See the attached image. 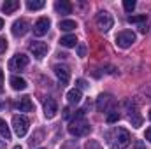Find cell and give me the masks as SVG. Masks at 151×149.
Returning <instances> with one entry per match:
<instances>
[{
	"instance_id": "52a82bcc",
	"label": "cell",
	"mask_w": 151,
	"mask_h": 149,
	"mask_svg": "<svg viewBox=\"0 0 151 149\" xmlns=\"http://www.w3.org/2000/svg\"><path fill=\"white\" fill-rule=\"evenodd\" d=\"M53 70H55V74L58 77V81L62 82V86L69 84V81H70V70H69L65 65H55Z\"/></svg>"
},
{
	"instance_id": "5b68a950",
	"label": "cell",
	"mask_w": 151,
	"mask_h": 149,
	"mask_svg": "<svg viewBox=\"0 0 151 149\" xmlns=\"http://www.w3.org/2000/svg\"><path fill=\"white\" fill-rule=\"evenodd\" d=\"M28 119L25 116H14L12 117V128H14V133L18 137H25L27 132H28Z\"/></svg>"
},
{
	"instance_id": "e0dca14e",
	"label": "cell",
	"mask_w": 151,
	"mask_h": 149,
	"mask_svg": "<svg viewBox=\"0 0 151 149\" xmlns=\"http://www.w3.org/2000/svg\"><path fill=\"white\" fill-rule=\"evenodd\" d=\"M28 84H27V81L23 79V77H19V75H12L11 77V88L12 90H16V91H21V90H25Z\"/></svg>"
},
{
	"instance_id": "ac0fdd59",
	"label": "cell",
	"mask_w": 151,
	"mask_h": 149,
	"mask_svg": "<svg viewBox=\"0 0 151 149\" xmlns=\"http://www.w3.org/2000/svg\"><path fill=\"white\" fill-rule=\"evenodd\" d=\"M58 28H60L62 32H72V30L77 28V23H76L74 19H63V21H60Z\"/></svg>"
},
{
	"instance_id": "6da1fadb",
	"label": "cell",
	"mask_w": 151,
	"mask_h": 149,
	"mask_svg": "<svg viewBox=\"0 0 151 149\" xmlns=\"http://www.w3.org/2000/svg\"><path fill=\"white\" fill-rule=\"evenodd\" d=\"M130 140H132V139H130L128 130H125V128H121V126L114 128L113 132L109 133V144H111L113 149H127L128 144H130Z\"/></svg>"
},
{
	"instance_id": "484cf974",
	"label": "cell",
	"mask_w": 151,
	"mask_h": 149,
	"mask_svg": "<svg viewBox=\"0 0 151 149\" xmlns=\"http://www.w3.org/2000/svg\"><path fill=\"white\" fill-rule=\"evenodd\" d=\"M119 119V112H116V111H111V114L107 116V123L109 125H113V123H116Z\"/></svg>"
},
{
	"instance_id": "9c48e42d",
	"label": "cell",
	"mask_w": 151,
	"mask_h": 149,
	"mask_svg": "<svg viewBox=\"0 0 151 149\" xmlns=\"http://www.w3.org/2000/svg\"><path fill=\"white\" fill-rule=\"evenodd\" d=\"M49 19L47 18H39L37 21H35V25H34V34L37 35V37H42V35H46L47 34V30H49Z\"/></svg>"
},
{
	"instance_id": "4dcf8cb0",
	"label": "cell",
	"mask_w": 151,
	"mask_h": 149,
	"mask_svg": "<svg viewBox=\"0 0 151 149\" xmlns=\"http://www.w3.org/2000/svg\"><path fill=\"white\" fill-rule=\"evenodd\" d=\"M139 32H141V34H146V32H148V25H146V23L139 25Z\"/></svg>"
},
{
	"instance_id": "1f68e13d",
	"label": "cell",
	"mask_w": 151,
	"mask_h": 149,
	"mask_svg": "<svg viewBox=\"0 0 151 149\" xmlns=\"http://www.w3.org/2000/svg\"><path fill=\"white\" fill-rule=\"evenodd\" d=\"M146 140H150V142H151V126L146 130Z\"/></svg>"
},
{
	"instance_id": "7c38bea8",
	"label": "cell",
	"mask_w": 151,
	"mask_h": 149,
	"mask_svg": "<svg viewBox=\"0 0 151 149\" xmlns=\"http://www.w3.org/2000/svg\"><path fill=\"white\" fill-rule=\"evenodd\" d=\"M56 112H58V105H56V102H55V98H46L44 100V114H46V117L47 119H53L55 116H56Z\"/></svg>"
},
{
	"instance_id": "9a60e30c",
	"label": "cell",
	"mask_w": 151,
	"mask_h": 149,
	"mask_svg": "<svg viewBox=\"0 0 151 149\" xmlns=\"http://www.w3.org/2000/svg\"><path fill=\"white\" fill-rule=\"evenodd\" d=\"M18 9H19V0H5L2 4V12L4 14H12Z\"/></svg>"
},
{
	"instance_id": "277c9868",
	"label": "cell",
	"mask_w": 151,
	"mask_h": 149,
	"mask_svg": "<svg viewBox=\"0 0 151 149\" xmlns=\"http://www.w3.org/2000/svg\"><path fill=\"white\" fill-rule=\"evenodd\" d=\"M135 39L137 37H135V34L132 30H123V32H119L116 35V46L121 47V49H127L135 42Z\"/></svg>"
},
{
	"instance_id": "8fae6325",
	"label": "cell",
	"mask_w": 151,
	"mask_h": 149,
	"mask_svg": "<svg viewBox=\"0 0 151 149\" xmlns=\"http://www.w3.org/2000/svg\"><path fill=\"white\" fill-rule=\"evenodd\" d=\"M27 65H28V56L23 54V53L16 54V56L11 60V69H12V70H23V69H27Z\"/></svg>"
},
{
	"instance_id": "e575fe53",
	"label": "cell",
	"mask_w": 151,
	"mask_h": 149,
	"mask_svg": "<svg viewBox=\"0 0 151 149\" xmlns=\"http://www.w3.org/2000/svg\"><path fill=\"white\" fill-rule=\"evenodd\" d=\"M2 28H4V19L0 18V30H2Z\"/></svg>"
},
{
	"instance_id": "8992f818",
	"label": "cell",
	"mask_w": 151,
	"mask_h": 149,
	"mask_svg": "<svg viewBox=\"0 0 151 149\" xmlns=\"http://www.w3.org/2000/svg\"><path fill=\"white\" fill-rule=\"evenodd\" d=\"M47 51H49V47H47L46 42L37 40V42H32V44H30V53H32L37 60H42V58L47 54Z\"/></svg>"
},
{
	"instance_id": "44dd1931",
	"label": "cell",
	"mask_w": 151,
	"mask_h": 149,
	"mask_svg": "<svg viewBox=\"0 0 151 149\" xmlns=\"http://www.w3.org/2000/svg\"><path fill=\"white\" fill-rule=\"evenodd\" d=\"M44 5H46L44 0H28V2H27V7H28L30 11H39V9H42Z\"/></svg>"
},
{
	"instance_id": "ba28073f",
	"label": "cell",
	"mask_w": 151,
	"mask_h": 149,
	"mask_svg": "<svg viewBox=\"0 0 151 149\" xmlns=\"http://www.w3.org/2000/svg\"><path fill=\"white\" fill-rule=\"evenodd\" d=\"M28 28H30V25H28L27 19H18V21L12 23V35L14 37H23L28 32Z\"/></svg>"
},
{
	"instance_id": "d4e9b609",
	"label": "cell",
	"mask_w": 151,
	"mask_h": 149,
	"mask_svg": "<svg viewBox=\"0 0 151 149\" xmlns=\"http://www.w3.org/2000/svg\"><path fill=\"white\" fill-rule=\"evenodd\" d=\"M84 149H102V146H100L99 140H88L84 144Z\"/></svg>"
},
{
	"instance_id": "836d02e7",
	"label": "cell",
	"mask_w": 151,
	"mask_h": 149,
	"mask_svg": "<svg viewBox=\"0 0 151 149\" xmlns=\"http://www.w3.org/2000/svg\"><path fill=\"white\" fill-rule=\"evenodd\" d=\"M2 82H4V70L0 69V84H2Z\"/></svg>"
},
{
	"instance_id": "3957f363",
	"label": "cell",
	"mask_w": 151,
	"mask_h": 149,
	"mask_svg": "<svg viewBox=\"0 0 151 149\" xmlns=\"http://www.w3.org/2000/svg\"><path fill=\"white\" fill-rule=\"evenodd\" d=\"M95 23H97V28H99L100 32H109L114 25V18H113L111 12L100 11V12L97 14V18H95Z\"/></svg>"
},
{
	"instance_id": "83f0119b",
	"label": "cell",
	"mask_w": 151,
	"mask_h": 149,
	"mask_svg": "<svg viewBox=\"0 0 151 149\" xmlns=\"http://www.w3.org/2000/svg\"><path fill=\"white\" fill-rule=\"evenodd\" d=\"M5 49H7V40H5L4 37H0V54H2Z\"/></svg>"
},
{
	"instance_id": "5bb4252c",
	"label": "cell",
	"mask_w": 151,
	"mask_h": 149,
	"mask_svg": "<svg viewBox=\"0 0 151 149\" xmlns=\"http://www.w3.org/2000/svg\"><path fill=\"white\" fill-rule=\"evenodd\" d=\"M55 11L58 14H70L72 12V4L69 0H56L55 2Z\"/></svg>"
},
{
	"instance_id": "ffe728a7",
	"label": "cell",
	"mask_w": 151,
	"mask_h": 149,
	"mask_svg": "<svg viewBox=\"0 0 151 149\" xmlns=\"http://www.w3.org/2000/svg\"><path fill=\"white\" fill-rule=\"evenodd\" d=\"M128 121L132 123V126H134V128H139V126L142 125V117L139 116V112H137V111H134V112H130V114H128Z\"/></svg>"
},
{
	"instance_id": "2e32d148",
	"label": "cell",
	"mask_w": 151,
	"mask_h": 149,
	"mask_svg": "<svg viewBox=\"0 0 151 149\" xmlns=\"http://www.w3.org/2000/svg\"><path fill=\"white\" fill-rule=\"evenodd\" d=\"M81 98H83V93H81V90H77V88H72V90H69L67 91V100H69V104H79L81 102Z\"/></svg>"
},
{
	"instance_id": "cb8c5ba5",
	"label": "cell",
	"mask_w": 151,
	"mask_h": 149,
	"mask_svg": "<svg viewBox=\"0 0 151 149\" xmlns=\"http://www.w3.org/2000/svg\"><path fill=\"white\" fill-rule=\"evenodd\" d=\"M135 5H137L135 0H125V2H123V7H125L127 12H132V11L135 9Z\"/></svg>"
},
{
	"instance_id": "d6986e66",
	"label": "cell",
	"mask_w": 151,
	"mask_h": 149,
	"mask_svg": "<svg viewBox=\"0 0 151 149\" xmlns=\"http://www.w3.org/2000/svg\"><path fill=\"white\" fill-rule=\"evenodd\" d=\"M60 44L63 47H76L77 46V39H76V35L69 34V35H63V37L60 39Z\"/></svg>"
},
{
	"instance_id": "30bf717a",
	"label": "cell",
	"mask_w": 151,
	"mask_h": 149,
	"mask_svg": "<svg viewBox=\"0 0 151 149\" xmlns=\"http://www.w3.org/2000/svg\"><path fill=\"white\" fill-rule=\"evenodd\" d=\"M113 104H114L113 97H111V95H107V93H106V95L102 93V95H100V97L97 98V109H99L100 112L109 111V109L113 107Z\"/></svg>"
},
{
	"instance_id": "d590c367",
	"label": "cell",
	"mask_w": 151,
	"mask_h": 149,
	"mask_svg": "<svg viewBox=\"0 0 151 149\" xmlns=\"http://www.w3.org/2000/svg\"><path fill=\"white\" fill-rule=\"evenodd\" d=\"M12 149H21V146H14Z\"/></svg>"
},
{
	"instance_id": "603a6c76",
	"label": "cell",
	"mask_w": 151,
	"mask_h": 149,
	"mask_svg": "<svg viewBox=\"0 0 151 149\" xmlns=\"http://www.w3.org/2000/svg\"><path fill=\"white\" fill-rule=\"evenodd\" d=\"M128 23H148V14H141V16H128Z\"/></svg>"
},
{
	"instance_id": "4fadbf2b",
	"label": "cell",
	"mask_w": 151,
	"mask_h": 149,
	"mask_svg": "<svg viewBox=\"0 0 151 149\" xmlns=\"http://www.w3.org/2000/svg\"><path fill=\"white\" fill-rule=\"evenodd\" d=\"M16 109L19 112H30L34 111V102H32V98L30 97H19L18 98V102H16Z\"/></svg>"
},
{
	"instance_id": "f1b7e54d",
	"label": "cell",
	"mask_w": 151,
	"mask_h": 149,
	"mask_svg": "<svg viewBox=\"0 0 151 149\" xmlns=\"http://www.w3.org/2000/svg\"><path fill=\"white\" fill-rule=\"evenodd\" d=\"M132 149H146V146H144L141 140H135V142H134V146H132Z\"/></svg>"
},
{
	"instance_id": "8d00e7d4",
	"label": "cell",
	"mask_w": 151,
	"mask_h": 149,
	"mask_svg": "<svg viewBox=\"0 0 151 149\" xmlns=\"http://www.w3.org/2000/svg\"><path fill=\"white\" fill-rule=\"evenodd\" d=\"M150 119H151V111H150Z\"/></svg>"
},
{
	"instance_id": "7a4b0ae2",
	"label": "cell",
	"mask_w": 151,
	"mask_h": 149,
	"mask_svg": "<svg viewBox=\"0 0 151 149\" xmlns=\"http://www.w3.org/2000/svg\"><path fill=\"white\" fill-rule=\"evenodd\" d=\"M90 132H91V126L84 117H74V121L69 125V133L72 137H84Z\"/></svg>"
},
{
	"instance_id": "d6a6232c",
	"label": "cell",
	"mask_w": 151,
	"mask_h": 149,
	"mask_svg": "<svg viewBox=\"0 0 151 149\" xmlns=\"http://www.w3.org/2000/svg\"><path fill=\"white\" fill-rule=\"evenodd\" d=\"M69 114H70V111H69V107H65V109H63V114H62V116H63V117L67 119V117H69Z\"/></svg>"
},
{
	"instance_id": "7402d4cb",
	"label": "cell",
	"mask_w": 151,
	"mask_h": 149,
	"mask_svg": "<svg viewBox=\"0 0 151 149\" xmlns=\"http://www.w3.org/2000/svg\"><path fill=\"white\" fill-rule=\"evenodd\" d=\"M0 135L5 139V142L11 139V132H9V126H7V123H5L4 119H0Z\"/></svg>"
},
{
	"instance_id": "f546056e",
	"label": "cell",
	"mask_w": 151,
	"mask_h": 149,
	"mask_svg": "<svg viewBox=\"0 0 151 149\" xmlns=\"http://www.w3.org/2000/svg\"><path fill=\"white\" fill-rule=\"evenodd\" d=\"M77 53H79V56H84V54H86V46L81 44V46L77 47Z\"/></svg>"
},
{
	"instance_id": "4316f807",
	"label": "cell",
	"mask_w": 151,
	"mask_h": 149,
	"mask_svg": "<svg viewBox=\"0 0 151 149\" xmlns=\"http://www.w3.org/2000/svg\"><path fill=\"white\" fill-rule=\"evenodd\" d=\"M76 84H77V90H84V88H88V82H86L84 79H77Z\"/></svg>"
}]
</instances>
